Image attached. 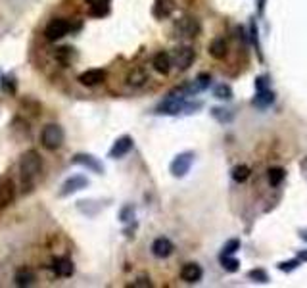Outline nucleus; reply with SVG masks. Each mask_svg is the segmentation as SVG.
<instances>
[{"label":"nucleus","instance_id":"6ab92c4d","mask_svg":"<svg viewBox=\"0 0 307 288\" xmlns=\"http://www.w3.org/2000/svg\"><path fill=\"white\" fill-rule=\"evenodd\" d=\"M146 81H148V73H146L144 67H134L129 73V85L131 87H142Z\"/></svg>","mask_w":307,"mask_h":288},{"label":"nucleus","instance_id":"2f4dec72","mask_svg":"<svg viewBox=\"0 0 307 288\" xmlns=\"http://www.w3.org/2000/svg\"><path fill=\"white\" fill-rule=\"evenodd\" d=\"M300 265V261L298 259H292V261H286V263H278V269H282V271H292V269H296Z\"/></svg>","mask_w":307,"mask_h":288},{"label":"nucleus","instance_id":"39448f33","mask_svg":"<svg viewBox=\"0 0 307 288\" xmlns=\"http://www.w3.org/2000/svg\"><path fill=\"white\" fill-rule=\"evenodd\" d=\"M87 187H89V179L85 175H73L61 185L60 196H71V194H75L77 191H83Z\"/></svg>","mask_w":307,"mask_h":288},{"label":"nucleus","instance_id":"f8f14e48","mask_svg":"<svg viewBox=\"0 0 307 288\" xmlns=\"http://www.w3.org/2000/svg\"><path fill=\"white\" fill-rule=\"evenodd\" d=\"M16 196V187L14 183L8 179V177H2L0 179V208H6L8 204H12Z\"/></svg>","mask_w":307,"mask_h":288},{"label":"nucleus","instance_id":"c9c22d12","mask_svg":"<svg viewBox=\"0 0 307 288\" xmlns=\"http://www.w3.org/2000/svg\"><path fill=\"white\" fill-rule=\"evenodd\" d=\"M263 89H267V79L259 77V79H257V91H263Z\"/></svg>","mask_w":307,"mask_h":288},{"label":"nucleus","instance_id":"4c0bfd02","mask_svg":"<svg viewBox=\"0 0 307 288\" xmlns=\"http://www.w3.org/2000/svg\"><path fill=\"white\" fill-rule=\"evenodd\" d=\"M300 257H302V259H307V252H302V254H300Z\"/></svg>","mask_w":307,"mask_h":288},{"label":"nucleus","instance_id":"1a4fd4ad","mask_svg":"<svg viewBox=\"0 0 307 288\" xmlns=\"http://www.w3.org/2000/svg\"><path fill=\"white\" fill-rule=\"evenodd\" d=\"M192 160H194V154L192 152H184V154H179L173 163H171V173L175 175V177H183L188 173V169H190V165H192Z\"/></svg>","mask_w":307,"mask_h":288},{"label":"nucleus","instance_id":"a211bd4d","mask_svg":"<svg viewBox=\"0 0 307 288\" xmlns=\"http://www.w3.org/2000/svg\"><path fill=\"white\" fill-rule=\"evenodd\" d=\"M175 10V0H155V8H154V14L157 18H169L171 12Z\"/></svg>","mask_w":307,"mask_h":288},{"label":"nucleus","instance_id":"4be33fe9","mask_svg":"<svg viewBox=\"0 0 307 288\" xmlns=\"http://www.w3.org/2000/svg\"><path fill=\"white\" fill-rule=\"evenodd\" d=\"M273 100H275V95H273L271 91L263 89V91H259L257 96L253 98V104H255L257 108H267V106H271V104H273Z\"/></svg>","mask_w":307,"mask_h":288},{"label":"nucleus","instance_id":"0eeeda50","mask_svg":"<svg viewBox=\"0 0 307 288\" xmlns=\"http://www.w3.org/2000/svg\"><path fill=\"white\" fill-rule=\"evenodd\" d=\"M175 33L179 37H196L200 33V23L194 18H181L175 23Z\"/></svg>","mask_w":307,"mask_h":288},{"label":"nucleus","instance_id":"dca6fc26","mask_svg":"<svg viewBox=\"0 0 307 288\" xmlns=\"http://www.w3.org/2000/svg\"><path fill=\"white\" fill-rule=\"evenodd\" d=\"M152 65H154V69H155L157 73L167 75V73L171 71V65H173V62H171V56H169L167 52H159V54H155V56H154Z\"/></svg>","mask_w":307,"mask_h":288},{"label":"nucleus","instance_id":"5701e85b","mask_svg":"<svg viewBox=\"0 0 307 288\" xmlns=\"http://www.w3.org/2000/svg\"><path fill=\"white\" fill-rule=\"evenodd\" d=\"M282 179H284V169H280V167L269 169V173H267V181H269L271 187H278V185L282 183Z\"/></svg>","mask_w":307,"mask_h":288},{"label":"nucleus","instance_id":"bb28decb","mask_svg":"<svg viewBox=\"0 0 307 288\" xmlns=\"http://www.w3.org/2000/svg\"><path fill=\"white\" fill-rule=\"evenodd\" d=\"M248 277H249L251 281H255V283H267V281H269V275H267L263 269H253V271L248 273Z\"/></svg>","mask_w":307,"mask_h":288},{"label":"nucleus","instance_id":"4468645a","mask_svg":"<svg viewBox=\"0 0 307 288\" xmlns=\"http://www.w3.org/2000/svg\"><path fill=\"white\" fill-rule=\"evenodd\" d=\"M181 279L184 283H198L202 279V267L198 263H186L181 269Z\"/></svg>","mask_w":307,"mask_h":288},{"label":"nucleus","instance_id":"c756f323","mask_svg":"<svg viewBox=\"0 0 307 288\" xmlns=\"http://www.w3.org/2000/svg\"><path fill=\"white\" fill-rule=\"evenodd\" d=\"M119 219H121L123 223L133 221V219H134V208H133V206H125L121 211H119Z\"/></svg>","mask_w":307,"mask_h":288},{"label":"nucleus","instance_id":"7ed1b4c3","mask_svg":"<svg viewBox=\"0 0 307 288\" xmlns=\"http://www.w3.org/2000/svg\"><path fill=\"white\" fill-rule=\"evenodd\" d=\"M69 31H71V23H69L67 19L56 18V19H52V21L46 25V29H44V37H46L48 40L56 42V40L63 38V37H65Z\"/></svg>","mask_w":307,"mask_h":288},{"label":"nucleus","instance_id":"e433bc0d","mask_svg":"<svg viewBox=\"0 0 307 288\" xmlns=\"http://www.w3.org/2000/svg\"><path fill=\"white\" fill-rule=\"evenodd\" d=\"M263 4H265V0H257V10L259 12H263Z\"/></svg>","mask_w":307,"mask_h":288},{"label":"nucleus","instance_id":"cd10ccee","mask_svg":"<svg viewBox=\"0 0 307 288\" xmlns=\"http://www.w3.org/2000/svg\"><path fill=\"white\" fill-rule=\"evenodd\" d=\"M221 261H223V267L227 269V271H238V259H234V257H229V256H221Z\"/></svg>","mask_w":307,"mask_h":288},{"label":"nucleus","instance_id":"9d476101","mask_svg":"<svg viewBox=\"0 0 307 288\" xmlns=\"http://www.w3.org/2000/svg\"><path fill=\"white\" fill-rule=\"evenodd\" d=\"M131 150H133V138H131L129 134L119 136V138L114 142L112 150H110V158H114V160H119V158H123V156H127Z\"/></svg>","mask_w":307,"mask_h":288},{"label":"nucleus","instance_id":"20e7f679","mask_svg":"<svg viewBox=\"0 0 307 288\" xmlns=\"http://www.w3.org/2000/svg\"><path fill=\"white\" fill-rule=\"evenodd\" d=\"M188 108V104L184 102V98H177V96H169L155 108V114H161V115H175L179 112H183Z\"/></svg>","mask_w":307,"mask_h":288},{"label":"nucleus","instance_id":"aec40b11","mask_svg":"<svg viewBox=\"0 0 307 288\" xmlns=\"http://www.w3.org/2000/svg\"><path fill=\"white\" fill-rule=\"evenodd\" d=\"M210 54L213 56L215 60H221L227 56V42L225 38H215L213 42L210 44Z\"/></svg>","mask_w":307,"mask_h":288},{"label":"nucleus","instance_id":"f704fd0d","mask_svg":"<svg viewBox=\"0 0 307 288\" xmlns=\"http://www.w3.org/2000/svg\"><path fill=\"white\" fill-rule=\"evenodd\" d=\"M133 288H138V287H152V283L148 281V279H138V283H134V285H131Z\"/></svg>","mask_w":307,"mask_h":288},{"label":"nucleus","instance_id":"b1692460","mask_svg":"<svg viewBox=\"0 0 307 288\" xmlns=\"http://www.w3.org/2000/svg\"><path fill=\"white\" fill-rule=\"evenodd\" d=\"M248 177H249V167H248V165H236V167L232 169V179H234L236 183H244Z\"/></svg>","mask_w":307,"mask_h":288},{"label":"nucleus","instance_id":"423d86ee","mask_svg":"<svg viewBox=\"0 0 307 288\" xmlns=\"http://www.w3.org/2000/svg\"><path fill=\"white\" fill-rule=\"evenodd\" d=\"M173 65H177L179 71H184L188 65L194 62V50L188 46H179L177 50H173V58H171Z\"/></svg>","mask_w":307,"mask_h":288},{"label":"nucleus","instance_id":"f3484780","mask_svg":"<svg viewBox=\"0 0 307 288\" xmlns=\"http://www.w3.org/2000/svg\"><path fill=\"white\" fill-rule=\"evenodd\" d=\"M87 4L91 14L96 18H104L110 14V0H87Z\"/></svg>","mask_w":307,"mask_h":288},{"label":"nucleus","instance_id":"473e14b6","mask_svg":"<svg viewBox=\"0 0 307 288\" xmlns=\"http://www.w3.org/2000/svg\"><path fill=\"white\" fill-rule=\"evenodd\" d=\"M71 54V48H58V52H56V56H58V60L63 62V64H67V56Z\"/></svg>","mask_w":307,"mask_h":288},{"label":"nucleus","instance_id":"72a5a7b5","mask_svg":"<svg viewBox=\"0 0 307 288\" xmlns=\"http://www.w3.org/2000/svg\"><path fill=\"white\" fill-rule=\"evenodd\" d=\"M251 40H253V46L259 48V44H257V27H255V21H251Z\"/></svg>","mask_w":307,"mask_h":288},{"label":"nucleus","instance_id":"f257e3e1","mask_svg":"<svg viewBox=\"0 0 307 288\" xmlns=\"http://www.w3.org/2000/svg\"><path fill=\"white\" fill-rule=\"evenodd\" d=\"M40 169H42V158H40L38 152L29 150L21 156V160H19V177H21L23 187L33 185V179L40 173Z\"/></svg>","mask_w":307,"mask_h":288},{"label":"nucleus","instance_id":"ddd939ff","mask_svg":"<svg viewBox=\"0 0 307 288\" xmlns=\"http://www.w3.org/2000/svg\"><path fill=\"white\" fill-rule=\"evenodd\" d=\"M52 271L56 277H71L73 275V263L67 257H54Z\"/></svg>","mask_w":307,"mask_h":288},{"label":"nucleus","instance_id":"58836bf2","mask_svg":"<svg viewBox=\"0 0 307 288\" xmlns=\"http://www.w3.org/2000/svg\"><path fill=\"white\" fill-rule=\"evenodd\" d=\"M304 238H306V240H307V232H306V234H304Z\"/></svg>","mask_w":307,"mask_h":288},{"label":"nucleus","instance_id":"7c9ffc66","mask_svg":"<svg viewBox=\"0 0 307 288\" xmlns=\"http://www.w3.org/2000/svg\"><path fill=\"white\" fill-rule=\"evenodd\" d=\"M213 115L217 117V119H223V121H227V119L232 117V114H229V110H225V108H215Z\"/></svg>","mask_w":307,"mask_h":288},{"label":"nucleus","instance_id":"a878e982","mask_svg":"<svg viewBox=\"0 0 307 288\" xmlns=\"http://www.w3.org/2000/svg\"><path fill=\"white\" fill-rule=\"evenodd\" d=\"M0 85H2V89H4L6 93H10V95H16V91H18V83H16L12 77H2V79H0Z\"/></svg>","mask_w":307,"mask_h":288},{"label":"nucleus","instance_id":"c85d7f7f","mask_svg":"<svg viewBox=\"0 0 307 288\" xmlns=\"http://www.w3.org/2000/svg\"><path fill=\"white\" fill-rule=\"evenodd\" d=\"M232 96V91H230V87H227V85H219V87H215V98H221V100H229Z\"/></svg>","mask_w":307,"mask_h":288},{"label":"nucleus","instance_id":"f03ea898","mask_svg":"<svg viewBox=\"0 0 307 288\" xmlns=\"http://www.w3.org/2000/svg\"><path fill=\"white\" fill-rule=\"evenodd\" d=\"M63 129L56 123H48L44 125L40 131V142L46 150H58L61 144H63Z\"/></svg>","mask_w":307,"mask_h":288},{"label":"nucleus","instance_id":"2eb2a0df","mask_svg":"<svg viewBox=\"0 0 307 288\" xmlns=\"http://www.w3.org/2000/svg\"><path fill=\"white\" fill-rule=\"evenodd\" d=\"M152 254L155 257H169L173 254V244L167 238H155L152 242Z\"/></svg>","mask_w":307,"mask_h":288},{"label":"nucleus","instance_id":"9b49d317","mask_svg":"<svg viewBox=\"0 0 307 288\" xmlns=\"http://www.w3.org/2000/svg\"><path fill=\"white\" fill-rule=\"evenodd\" d=\"M79 81L85 87H96L106 81V71L104 69H87L85 73L79 75Z\"/></svg>","mask_w":307,"mask_h":288},{"label":"nucleus","instance_id":"6e6552de","mask_svg":"<svg viewBox=\"0 0 307 288\" xmlns=\"http://www.w3.org/2000/svg\"><path fill=\"white\" fill-rule=\"evenodd\" d=\"M71 163H75V165H83V167L91 169V171H94V173H98V175L104 173V165H102V161L98 160V158H94V156H91V154H75V156L71 158Z\"/></svg>","mask_w":307,"mask_h":288},{"label":"nucleus","instance_id":"412c9836","mask_svg":"<svg viewBox=\"0 0 307 288\" xmlns=\"http://www.w3.org/2000/svg\"><path fill=\"white\" fill-rule=\"evenodd\" d=\"M14 283H16L18 287H31V285H35V275L31 273L29 269H21V271L16 273Z\"/></svg>","mask_w":307,"mask_h":288},{"label":"nucleus","instance_id":"393cba45","mask_svg":"<svg viewBox=\"0 0 307 288\" xmlns=\"http://www.w3.org/2000/svg\"><path fill=\"white\" fill-rule=\"evenodd\" d=\"M240 248V240L238 238H232V240H229L225 246H223V250H221V256H232L236 250Z\"/></svg>","mask_w":307,"mask_h":288}]
</instances>
